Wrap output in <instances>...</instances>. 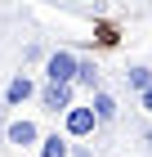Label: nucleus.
Here are the masks:
<instances>
[{
	"label": "nucleus",
	"instance_id": "f257e3e1",
	"mask_svg": "<svg viewBox=\"0 0 152 157\" xmlns=\"http://www.w3.org/2000/svg\"><path fill=\"white\" fill-rule=\"evenodd\" d=\"M63 130H67V139H90V135L98 130L94 108H76V103H67V108H63Z\"/></svg>",
	"mask_w": 152,
	"mask_h": 157
},
{
	"label": "nucleus",
	"instance_id": "f03ea898",
	"mask_svg": "<svg viewBox=\"0 0 152 157\" xmlns=\"http://www.w3.org/2000/svg\"><path fill=\"white\" fill-rule=\"evenodd\" d=\"M36 99H40V108H45V112L58 117L72 99H76V85H72V81H45L40 90H36Z\"/></svg>",
	"mask_w": 152,
	"mask_h": 157
},
{
	"label": "nucleus",
	"instance_id": "7ed1b4c3",
	"mask_svg": "<svg viewBox=\"0 0 152 157\" xmlns=\"http://www.w3.org/2000/svg\"><path fill=\"white\" fill-rule=\"evenodd\" d=\"M72 72H76V54L72 49H54L45 59V81H72Z\"/></svg>",
	"mask_w": 152,
	"mask_h": 157
},
{
	"label": "nucleus",
	"instance_id": "20e7f679",
	"mask_svg": "<svg viewBox=\"0 0 152 157\" xmlns=\"http://www.w3.org/2000/svg\"><path fill=\"white\" fill-rule=\"evenodd\" d=\"M36 139H40V126L27 121V117L5 126V144H13V148H36Z\"/></svg>",
	"mask_w": 152,
	"mask_h": 157
},
{
	"label": "nucleus",
	"instance_id": "39448f33",
	"mask_svg": "<svg viewBox=\"0 0 152 157\" xmlns=\"http://www.w3.org/2000/svg\"><path fill=\"white\" fill-rule=\"evenodd\" d=\"M32 94H36V81H32L27 72H18V76L9 81V90H5V108H23Z\"/></svg>",
	"mask_w": 152,
	"mask_h": 157
},
{
	"label": "nucleus",
	"instance_id": "423d86ee",
	"mask_svg": "<svg viewBox=\"0 0 152 157\" xmlns=\"http://www.w3.org/2000/svg\"><path fill=\"white\" fill-rule=\"evenodd\" d=\"M90 108H94V117H98V126H107V121H117V99L107 94L103 85H98V90H90Z\"/></svg>",
	"mask_w": 152,
	"mask_h": 157
},
{
	"label": "nucleus",
	"instance_id": "0eeeda50",
	"mask_svg": "<svg viewBox=\"0 0 152 157\" xmlns=\"http://www.w3.org/2000/svg\"><path fill=\"white\" fill-rule=\"evenodd\" d=\"M36 157H72V139L67 135H40L36 139Z\"/></svg>",
	"mask_w": 152,
	"mask_h": 157
},
{
	"label": "nucleus",
	"instance_id": "6e6552de",
	"mask_svg": "<svg viewBox=\"0 0 152 157\" xmlns=\"http://www.w3.org/2000/svg\"><path fill=\"white\" fill-rule=\"evenodd\" d=\"M72 85H81V90H98V85H103V76H98V63H94V59H76Z\"/></svg>",
	"mask_w": 152,
	"mask_h": 157
},
{
	"label": "nucleus",
	"instance_id": "1a4fd4ad",
	"mask_svg": "<svg viewBox=\"0 0 152 157\" xmlns=\"http://www.w3.org/2000/svg\"><path fill=\"white\" fill-rule=\"evenodd\" d=\"M121 45V27L112 18H98L94 23V49H117Z\"/></svg>",
	"mask_w": 152,
	"mask_h": 157
},
{
	"label": "nucleus",
	"instance_id": "9d476101",
	"mask_svg": "<svg viewBox=\"0 0 152 157\" xmlns=\"http://www.w3.org/2000/svg\"><path fill=\"white\" fill-rule=\"evenodd\" d=\"M148 81H152V67H148V63H134V67H125V85L134 90V94H139Z\"/></svg>",
	"mask_w": 152,
	"mask_h": 157
},
{
	"label": "nucleus",
	"instance_id": "9b49d317",
	"mask_svg": "<svg viewBox=\"0 0 152 157\" xmlns=\"http://www.w3.org/2000/svg\"><path fill=\"white\" fill-rule=\"evenodd\" d=\"M139 108H143V112H148V117H152V81H148V85H143V90H139Z\"/></svg>",
	"mask_w": 152,
	"mask_h": 157
},
{
	"label": "nucleus",
	"instance_id": "f8f14e48",
	"mask_svg": "<svg viewBox=\"0 0 152 157\" xmlns=\"http://www.w3.org/2000/svg\"><path fill=\"white\" fill-rule=\"evenodd\" d=\"M143 144H148V148H152V126H148V130H143Z\"/></svg>",
	"mask_w": 152,
	"mask_h": 157
},
{
	"label": "nucleus",
	"instance_id": "ddd939ff",
	"mask_svg": "<svg viewBox=\"0 0 152 157\" xmlns=\"http://www.w3.org/2000/svg\"><path fill=\"white\" fill-rule=\"evenodd\" d=\"M76 5H94V0H76Z\"/></svg>",
	"mask_w": 152,
	"mask_h": 157
}]
</instances>
